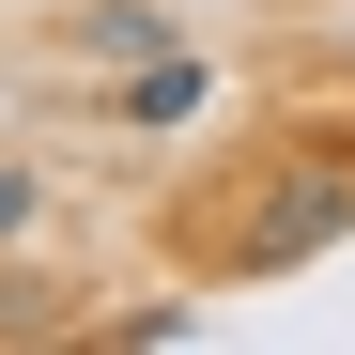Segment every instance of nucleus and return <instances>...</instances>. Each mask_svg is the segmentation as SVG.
Masks as SVG:
<instances>
[{
	"label": "nucleus",
	"mask_w": 355,
	"mask_h": 355,
	"mask_svg": "<svg viewBox=\"0 0 355 355\" xmlns=\"http://www.w3.org/2000/svg\"><path fill=\"white\" fill-rule=\"evenodd\" d=\"M340 232H355V170L340 155H248V201H232L216 263L232 278H278V263H324Z\"/></svg>",
	"instance_id": "f257e3e1"
},
{
	"label": "nucleus",
	"mask_w": 355,
	"mask_h": 355,
	"mask_svg": "<svg viewBox=\"0 0 355 355\" xmlns=\"http://www.w3.org/2000/svg\"><path fill=\"white\" fill-rule=\"evenodd\" d=\"M201 93H216V62H201V46H155V62H108V108H124V124H186Z\"/></svg>",
	"instance_id": "f03ea898"
},
{
	"label": "nucleus",
	"mask_w": 355,
	"mask_h": 355,
	"mask_svg": "<svg viewBox=\"0 0 355 355\" xmlns=\"http://www.w3.org/2000/svg\"><path fill=\"white\" fill-rule=\"evenodd\" d=\"M31 216H46V170H0V248H16Z\"/></svg>",
	"instance_id": "7ed1b4c3"
}]
</instances>
